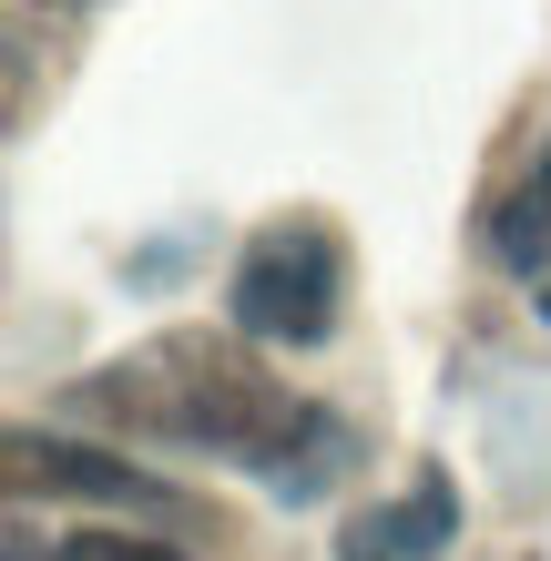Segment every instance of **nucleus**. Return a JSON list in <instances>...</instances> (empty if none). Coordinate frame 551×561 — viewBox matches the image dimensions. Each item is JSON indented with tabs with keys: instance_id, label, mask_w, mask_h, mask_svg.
Here are the masks:
<instances>
[{
	"instance_id": "obj_1",
	"label": "nucleus",
	"mask_w": 551,
	"mask_h": 561,
	"mask_svg": "<svg viewBox=\"0 0 551 561\" xmlns=\"http://www.w3.org/2000/svg\"><path fill=\"white\" fill-rule=\"evenodd\" d=\"M82 399L113 409V419L164 428V439H194V449H236V459H255L286 419H297V399H286L255 357H236L225 337H153L144 357L103 368Z\"/></svg>"
},
{
	"instance_id": "obj_2",
	"label": "nucleus",
	"mask_w": 551,
	"mask_h": 561,
	"mask_svg": "<svg viewBox=\"0 0 551 561\" xmlns=\"http://www.w3.org/2000/svg\"><path fill=\"white\" fill-rule=\"evenodd\" d=\"M337 307H347V245H337V225H317V215L266 225V236L245 245L236 286H225V317H236V337H255V347H317L337 327Z\"/></svg>"
},
{
	"instance_id": "obj_3",
	"label": "nucleus",
	"mask_w": 551,
	"mask_h": 561,
	"mask_svg": "<svg viewBox=\"0 0 551 561\" xmlns=\"http://www.w3.org/2000/svg\"><path fill=\"white\" fill-rule=\"evenodd\" d=\"M11 490H61V501H113V511H174L134 459L82 449V439H42V428H11Z\"/></svg>"
},
{
	"instance_id": "obj_4",
	"label": "nucleus",
	"mask_w": 551,
	"mask_h": 561,
	"mask_svg": "<svg viewBox=\"0 0 551 561\" xmlns=\"http://www.w3.org/2000/svg\"><path fill=\"white\" fill-rule=\"evenodd\" d=\"M347 459H358V428H347V419H328V409H307V399H297V419H286V428H276V439H266V449H255V459H245V470H255V480H266V490H276V501H328V480H347Z\"/></svg>"
},
{
	"instance_id": "obj_5",
	"label": "nucleus",
	"mask_w": 551,
	"mask_h": 561,
	"mask_svg": "<svg viewBox=\"0 0 551 561\" xmlns=\"http://www.w3.org/2000/svg\"><path fill=\"white\" fill-rule=\"evenodd\" d=\"M491 266L501 276H541L551 266V153L491 205Z\"/></svg>"
},
{
	"instance_id": "obj_6",
	"label": "nucleus",
	"mask_w": 551,
	"mask_h": 561,
	"mask_svg": "<svg viewBox=\"0 0 551 561\" xmlns=\"http://www.w3.org/2000/svg\"><path fill=\"white\" fill-rule=\"evenodd\" d=\"M42 561H184L174 541H144V531H72V541H51Z\"/></svg>"
},
{
	"instance_id": "obj_7",
	"label": "nucleus",
	"mask_w": 551,
	"mask_h": 561,
	"mask_svg": "<svg viewBox=\"0 0 551 561\" xmlns=\"http://www.w3.org/2000/svg\"><path fill=\"white\" fill-rule=\"evenodd\" d=\"M337 561H399V541L378 531V511H358V520H347V541H337Z\"/></svg>"
},
{
	"instance_id": "obj_8",
	"label": "nucleus",
	"mask_w": 551,
	"mask_h": 561,
	"mask_svg": "<svg viewBox=\"0 0 551 561\" xmlns=\"http://www.w3.org/2000/svg\"><path fill=\"white\" fill-rule=\"evenodd\" d=\"M541 317H551V276H541Z\"/></svg>"
}]
</instances>
